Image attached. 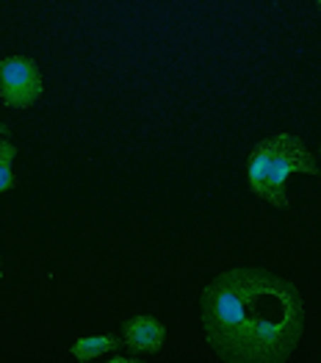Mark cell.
Here are the masks:
<instances>
[{
	"label": "cell",
	"mask_w": 321,
	"mask_h": 363,
	"mask_svg": "<svg viewBox=\"0 0 321 363\" xmlns=\"http://www.w3.org/2000/svg\"><path fill=\"white\" fill-rule=\"evenodd\" d=\"M122 341L133 355H152L164 347L167 341V328L150 316V313H139L133 319H128L122 325Z\"/></svg>",
	"instance_id": "277c9868"
},
{
	"label": "cell",
	"mask_w": 321,
	"mask_h": 363,
	"mask_svg": "<svg viewBox=\"0 0 321 363\" xmlns=\"http://www.w3.org/2000/svg\"><path fill=\"white\" fill-rule=\"evenodd\" d=\"M0 272H3V258H0Z\"/></svg>",
	"instance_id": "ba28073f"
},
{
	"label": "cell",
	"mask_w": 321,
	"mask_h": 363,
	"mask_svg": "<svg viewBox=\"0 0 321 363\" xmlns=\"http://www.w3.org/2000/svg\"><path fill=\"white\" fill-rule=\"evenodd\" d=\"M291 175H319L316 158L308 150V145L296 133H277L271 139H263L255 145L247 161V181L252 194L274 206V208H288L286 197V181Z\"/></svg>",
	"instance_id": "7a4b0ae2"
},
{
	"label": "cell",
	"mask_w": 321,
	"mask_h": 363,
	"mask_svg": "<svg viewBox=\"0 0 321 363\" xmlns=\"http://www.w3.org/2000/svg\"><path fill=\"white\" fill-rule=\"evenodd\" d=\"M319 155H321V147H319Z\"/></svg>",
	"instance_id": "9c48e42d"
},
{
	"label": "cell",
	"mask_w": 321,
	"mask_h": 363,
	"mask_svg": "<svg viewBox=\"0 0 321 363\" xmlns=\"http://www.w3.org/2000/svg\"><path fill=\"white\" fill-rule=\"evenodd\" d=\"M125 341L117 335H84L72 344V355L78 363H89L100 355H108V352H117Z\"/></svg>",
	"instance_id": "5b68a950"
},
{
	"label": "cell",
	"mask_w": 321,
	"mask_h": 363,
	"mask_svg": "<svg viewBox=\"0 0 321 363\" xmlns=\"http://www.w3.org/2000/svg\"><path fill=\"white\" fill-rule=\"evenodd\" d=\"M0 133H3V139H9V136H11V130H9V125H6V122H0Z\"/></svg>",
	"instance_id": "52a82bcc"
},
{
	"label": "cell",
	"mask_w": 321,
	"mask_h": 363,
	"mask_svg": "<svg viewBox=\"0 0 321 363\" xmlns=\"http://www.w3.org/2000/svg\"><path fill=\"white\" fill-rule=\"evenodd\" d=\"M200 319L219 361L286 363L305 333V300L280 274L235 267L203 289Z\"/></svg>",
	"instance_id": "6da1fadb"
},
{
	"label": "cell",
	"mask_w": 321,
	"mask_h": 363,
	"mask_svg": "<svg viewBox=\"0 0 321 363\" xmlns=\"http://www.w3.org/2000/svg\"><path fill=\"white\" fill-rule=\"evenodd\" d=\"M0 97L9 108H30L42 97V72L28 56H9L0 61Z\"/></svg>",
	"instance_id": "3957f363"
},
{
	"label": "cell",
	"mask_w": 321,
	"mask_h": 363,
	"mask_svg": "<svg viewBox=\"0 0 321 363\" xmlns=\"http://www.w3.org/2000/svg\"><path fill=\"white\" fill-rule=\"evenodd\" d=\"M14 155H17V147H14L9 139H3V142H0V194L9 191V189H14V183H17L14 172H11Z\"/></svg>",
	"instance_id": "8992f818"
}]
</instances>
